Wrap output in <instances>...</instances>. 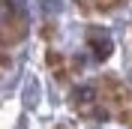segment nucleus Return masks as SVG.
I'll return each mask as SVG.
<instances>
[{
  "mask_svg": "<svg viewBox=\"0 0 132 129\" xmlns=\"http://www.w3.org/2000/svg\"><path fill=\"white\" fill-rule=\"evenodd\" d=\"M87 42H90L93 54H96L99 60H105V57L111 54V39H108V33H105V30H96V27H93V30L87 33Z\"/></svg>",
  "mask_w": 132,
  "mask_h": 129,
  "instance_id": "nucleus-1",
  "label": "nucleus"
}]
</instances>
